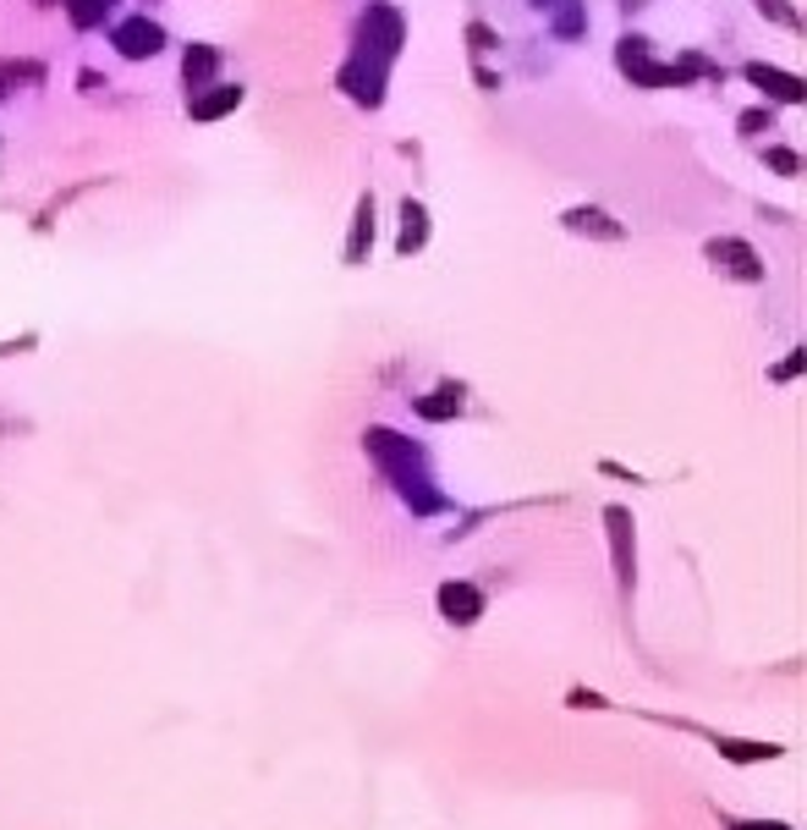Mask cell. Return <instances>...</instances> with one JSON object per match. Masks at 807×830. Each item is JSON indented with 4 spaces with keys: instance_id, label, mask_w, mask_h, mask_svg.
Returning <instances> with one entry per match:
<instances>
[{
    "instance_id": "obj_1",
    "label": "cell",
    "mask_w": 807,
    "mask_h": 830,
    "mask_svg": "<svg viewBox=\"0 0 807 830\" xmlns=\"http://www.w3.org/2000/svg\"><path fill=\"white\" fill-rule=\"evenodd\" d=\"M363 440H369V451L380 457V468L396 478V489L407 495V501H412L418 512H434V507H439V495H428V489H423L428 478H423V457H418V446H412V440H401L396 430H369Z\"/></svg>"
},
{
    "instance_id": "obj_2",
    "label": "cell",
    "mask_w": 807,
    "mask_h": 830,
    "mask_svg": "<svg viewBox=\"0 0 807 830\" xmlns=\"http://www.w3.org/2000/svg\"><path fill=\"white\" fill-rule=\"evenodd\" d=\"M604 523H610L615 577H620V589H632V572H638V550H632V518H626V507H610V512H604Z\"/></svg>"
},
{
    "instance_id": "obj_3",
    "label": "cell",
    "mask_w": 807,
    "mask_h": 830,
    "mask_svg": "<svg viewBox=\"0 0 807 830\" xmlns=\"http://www.w3.org/2000/svg\"><path fill=\"white\" fill-rule=\"evenodd\" d=\"M747 82H758V89H764L769 100H780V105H802V100H807V82H802L796 72H780V66H764V61L747 66Z\"/></svg>"
},
{
    "instance_id": "obj_4",
    "label": "cell",
    "mask_w": 807,
    "mask_h": 830,
    "mask_svg": "<svg viewBox=\"0 0 807 830\" xmlns=\"http://www.w3.org/2000/svg\"><path fill=\"white\" fill-rule=\"evenodd\" d=\"M439 616L451 627H473L484 616V595L473 584H439Z\"/></svg>"
},
{
    "instance_id": "obj_5",
    "label": "cell",
    "mask_w": 807,
    "mask_h": 830,
    "mask_svg": "<svg viewBox=\"0 0 807 830\" xmlns=\"http://www.w3.org/2000/svg\"><path fill=\"white\" fill-rule=\"evenodd\" d=\"M236 105H242V89H231V82H204V89H193V100H188L193 122H215V116H226Z\"/></svg>"
},
{
    "instance_id": "obj_6",
    "label": "cell",
    "mask_w": 807,
    "mask_h": 830,
    "mask_svg": "<svg viewBox=\"0 0 807 830\" xmlns=\"http://www.w3.org/2000/svg\"><path fill=\"white\" fill-rule=\"evenodd\" d=\"M620 72H632L638 82H649V89H665V82H676L670 66H654V61H649V44H643V39H626V44H620Z\"/></svg>"
},
{
    "instance_id": "obj_7",
    "label": "cell",
    "mask_w": 807,
    "mask_h": 830,
    "mask_svg": "<svg viewBox=\"0 0 807 830\" xmlns=\"http://www.w3.org/2000/svg\"><path fill=\"white\" fill-rule=\"evenodd\" d=\"M159 44H165V34H159L149 17H132V23L116 28V50H121L127 61H143V55H154Z\"/></svg>"
},
{
    "instance_id": "obj_8",
    "label": "cell",
    "mask_w": 807,
    "mask_h": 830,
    "mask_svg": "<svg viewBox=\"0 0 807 830\" xmlns=\"http://www.w3.org/2000/svg\"><path fill=\"white\" fill-rule=\"evenodd\" d=\"M708 259H726V270L731 276H742V281H764V265L753 259V247L747 242H708Z\"/></svg>"
},
{
    "instance_id": "obj_9",
    "label": "cell",
    "mask_w": 807,
    "mask_h": 830,
    "mask_svg": "<svg viewBox=\"0 0 807 830\" xmlns=\"http://www.w3.org/2000/svg\"><path fill=\"white\" fill-rule=\"evenodd\" d=\"M369 242H374V199L363 193V199H357V226H351V242H346V265H363Z\"/></svg>"
},
{
    "instance_id": "obj_10",
    "label": "cell",
    "mask_w": 807,
    "mask_h": 830,
    "mask_svg": "<svg viewBox=\"0 0 807 830\" xmlns=\"http://www.w3.org/2000/svg\"><path fill=\"white\" fill-rule=\"evenodd\" d=\"M401 237H396V254H418V247H423V237H428V215H423V204H401Z\"/></svg>"
},
{
    "instance_id": "obj_11",
    "label": "cell",
    "mask_w": 807,
    "mask_h": 830,
    "mask_svg": "<svg viewBox=\"0 0 807 830\" xmlns=\"http://www.w3.org/2000/svg\"><path fill=\"white\" fill-rule=\"evenodd\" d=\"M714 749H720L726 759H736V765H758V759H774L780 754L774 742H736V737H714Z\"/></svg>"
},
{
    "instance_id": "obj_12",
    "label": "cell",
    "mask_w": 807,
    "mask_h": 830,
    "mask_svg": "<svg viewBox=\"0 0 807 830\" xmlns=\"http://www.w3.org/2000/svg\"><path fill=\"white\" fill-rule=\"evenodd\" d=\"M418 412H423V419H434V424H439V419H451V412H462V385H439L434 396L418 401Z\"/></svg>"
},
{
    "instance_id": "obj_13",
    "label": "cell",
    "mask_w": 807,
    "mask_h": 830,
    "mask_svg": "<svg viewBox=\"0 0 807 830\" xmlns=\"http://www.w3.org/2000/svg\"><path fill=\"white\" fill-rule=\"evenodd\" d=\"M215 66H220V55H215L209 44H193V50H188V61H182V72H188L193 89H204V82L215 77Z\"/></svg>"
},
{
    "instance_id": "obj_14",
    "label": "cell",
    "mask_w": 807,
    "mask_h": 830,
    "mask_svg": "<svg viewBox=\"0 0 807 830\" xmlns=\"http://www.w3.org/2000/svg\"><path fill=\"white\" fill-rule=\"evenodd\" d=\"M566 226H572V231H599V237H620V226H615V220H610L604 209H572V215H566Z\"/></svg>"
},
{
    "instance_id": "obj_15",
    "label": "cell",
    "mask_w": 807,
    "mask_h": 830,
    "mask_svg": "<svg viewBox=\"0 0 807 830\" xmlns=\"http://www.w3.org/2000/svg\"><path fill=\"white\" fill-rule=\"evenodd\" d=\"M61 7L72 12V23H77V28H100V23H105V12H111V0H61Z\"/></svg>"
},
{
    "instance_id": "obj_16",
    "label": "cell",
    "mask_w": 807,
    "mask_h": 830,
    "mask_svg": "<svg viewBox=\"0 0 807 830\" xmlns=\"http://www.w3.org/2000/svg\"><path fill=\"white\" fill-rule=\"evenodd\" d=\"M769 165H774V171H780V177H796V171H802V165H796V154H791V149H769Z\"/></svg>"
},
{
    "instance_id": "obj_17",
    "label": "cell",
    "mask_w": 807,
    "mask_h": 830,
    "mask_svg": "<svg viewBox=\"0 0 807 830\" xmlns=\"http://www.w3.org/2000/svg\"><path fill=\"white\" fill-rule=\"evenodd\" d=\"M731 830H791L785 819H731Z\"/></svg>"
},
{
    "instance_id": "obj_18",
    "label": "cell",
    "mask_w": 807,
    "mask_h": 830,
    "mask_svg": "<svg viewBox=\"0 0 807 830\" xmlns=\"http://www.w3.org/2000/svg\"><path fill=\"white\" fill-rule=\"evenodd\" d=\"M758 7H764L769 17H780V23H791V28H796V12L785 7V0H758Z\"/></svg>"
},
{
    "instance_id": "obj_19",
    "label": "cell",
    "mask_w": 807,
    "mask_h": 830,
    "mask_svg": "<svg viewBox=\"0 0 807 830\" xmlns=\"http://www.w3.org/2000/svg\"><path fill=\"white\" fill-rule=\"evenodd\" d=\"M758 127H769V111H747L742 116V132H758Z\"/></svg>"
},
{
    "instance_id": "obj_20",
    "label": "cell",
    "mask_w": 807,
    "mask_h": 830,
    "mask_svg": "<svg viewBox=\"0 0 807 830\" xmlns=\"http://www.w3.org/2000/svg\"><path fill=\"white\" fill-rule=\"evenodd\" d=\"M791 374H802V353H796V358H785V363L774 369V380H791Z\"/></svg>"
}]
</instances>
